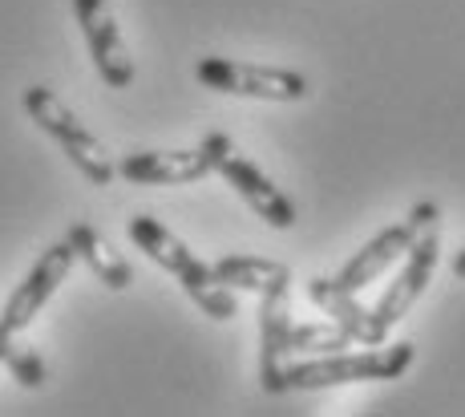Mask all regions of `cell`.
<instances>
[{"instance_id": "cell-11", "label": "cell", "mask_w": 465, "mask_h": 417, "mask_svg": "<svg viewBox=\"0 0 465 417\" xmlns=\"http://www.w3.org/2000/svg\"><path fill=\"white\" fill-rule=\"evenodd\" d=\"M405 252H409V227L405 223H392V227H384L381 235H372L369 243H364L332 280L344 292H364L372 280L381 276V272H389Z\"/></svg>"}, {"instance_id": "cell-9", "label": "cell", "mask_w": 465, "mask_h": 417, "mask_svg": "<svg viewBox=\"0 0 465 417\" xmlns=\"http://www.w3.org/2000/svg\"><path fill=\"white\" fill-rule=\"evenodd\" d=\"M74 16L85 33V45H89V57H94L97 77H102L110 90H130L134 61L126 53V41H122L110 5H105V0H74Z\"/></svg>"}, {"instance_id": "cell-8", "label": "cell", "mask_w": 465, "mask_h": 417, "mask_svg": "<svg viewBox=\"0 0 465 417\" xmlns=\"http://www.w3.org/2000/svg\"><path fill=\"white\" fill-rule=\"evenodd\" d=\"M214 171L223 174V183H227L231 191H235L239 199H243L267 227H275V232H288V227L296 223V207H292V199L272 179H267L263 171H259L252 158L239 154L231 142L219 150V163H214Z\"/></svg>"}, {"instance_id": "cell-1", "label": "cell", "mask_w": 465, "mask_h": 417, "mask_svg": "<svg viewBox=\"0 0 465 417\" xmlns=\"http://www.w3.org/2000/svg\"><path fill=\"white\" fill-rule=\"evenodd\" d=\"M409 227V260L401 268V276L389 283V292L381 296L377 308H369V344H384V336L392 333L405 313L425 296L429 280L437 268V252H441V207L433 199H421L405 219Z\"/></svg>"}, {"instance_id": "cell-15", "label": "cell", "mask_w": 465, "mask_h": 417, "mask_svg": "<svg viewBox=\"0 0 465 417\" xmlns=\"http://www.w3.org/2000/svg\"><path fill=\"white\" fill-rule=\"evenodd\" d=\"M352 344V333L340 328L336 321L328 324H292V352H344Z\"/></svg>"}, {"instance_id": "cell-6", "label": "cell", "mask_w": 465, "mask_h": 417, "mask_svg": "<svg viewBox=\"0 0 465 417\" xmlns=\"http://www.w3.org/2000/svg\"><path fill=\"white\" fill-rule=\"evenodd\" d=\"M227 134H207L194 150H134L118 163V174L138 186H186L214 174Z\"/></svg>"}, {"instance_id": "cell-2", "label": "cell", "mask_w": 465, "mask_h": 417, "mask_svg": "<svg viewBox=\"0 0 465 417\" xmlns=\"http://www.w3.org/2000/svg\"><path fill=\"white\" fill-rule=\"evenodd\" d=\"M130 239L158 263L163 272H170L178 283L186 288V296L211 316V321H231L239 313V300H235V288L214 280L211 263H203L191 247L183 243L174 232H166L154 215H134L130 219Z\"/></svg>"}, {"instance_id": "cell-10", "label": "cell", "mask_w": 465, "mask_h": 417, "mask_svg": "<svg viewBox=\"0 0 465 417\" xmlns=\"http://www.w3.org/2000/svg\"><path fill=\"white\" fill-rule=\"evenodd\" d=\"M292 357V308L283 292H272L259 304V381L267 393H275L283 361Z\"/></svg>"}, {"instance_id": "cell-14", "label": "cell", "mask_w": 465, "mask_h": 417, "mask_svg": "<svg viewBox=\"0 0 465 417\" xmlns=\"http://www.w3.org/2000/svg\"><path fill=\"white\" fill-rule=\"evenodd\" d=\"M308 300L328 316V321L348 328L352 341L369 344V308L356 300V292H344L336 280H308Z\"/></svg>"}, {"instance_id": "cell-18", "label": "cell", "mask_w": 465, "mask_h": 417, "mask_svg": "<svg viewBox=\"0 0 465 417\" xmlns=\"http://www.w3.org/2000/svg\"><path fill=\"white\" fill-rule=\"evenodd\" d=\"M8 341H13V336H5V333H0V352H5V344H8Z\"/></svg>"}, {"instance_id": "cell-5", "label": "cell", "mask_w": 465, "mask_h": 417, "mask_svg": "<svg viewBox=\"0 0 465 417\" xmlns=\"http://www.w3.org/2000/svg\"><path fill=\"white\" fill-rule=\"evenodd\" d=\"M207 90L235 94V97H259V102H303L312 94V82L296 69L280 65H247V61H227V57H203L194 65Z\"/></svg>"}, {"instance_id": "cell-3", "label": "cell", "mask_w": 465, "mask_h": 417, "mask_svg": "<svg viewBox=\"0 0 465 417\" xmlns=\"http://www.w3.org/2000/svg\"><path fill=\"white\" fill-rule=\"evenodd\" d=\"M417 361V349L409 341L384 344L369 352H324V357L308 361H283L275 393H292V389H328V385H352V381H392L405 377V369Z\"/></svg>"}, {"instance_id": "cell-7", "label": "cell", "mask_w": 465, "mask_h": 417, "mask_svg": "<svg viewBox=\"0 0 465 417\" xmlns=\"http://www.w3.org/2000/svg\"><path fill=\"white\" fill-rule=\"evenodd\" d=\"M74 260H77V255H74V243H69V239L45 247V252L37 255V263L25 272V280L16 283L13 296H8L5 313H0V333H5V336H21L25 328L37 321V313L53 300V292L65 283Z\"/></svg>"}, {"instance_id": "cell-16", "label": "cell", "mask_w": 465, "mask_h": 417, "mask_svg": "<svg viewBox=\"0 0 465 417\" xmlns=\"http://www.w3.org/2000/svg\"><path fill=\"white\" fill-rule=\"evenodd\" d=\"M0 365L13 372L16 385H25V389H41L45 385V361H41V352L16 344V336L5 344V352H0Z\"/></svg>"}, {"instance_id": "cell-13", "label": "cell", "mask_w": 465, "mask_h": 417, "mask_svg": "<svg viewBox=\"0 0 465 417\" xmlns=\"http://www.w3.org/2000/svg\"><path fill=\"white\" fill-rule=\"evenodd\" d=\"M65 239L74 243V255H77V260H82L85 268L105 283V288L126 292L130 283H134V268L126 263V255L114 252V247L105 243V239L97 235L89 223H74V227H69V235H65Z\"/></svg>"}, {"instance_id": "cell-12", "label": "cell", "mask_w": 465, "mask_h": 417, "mask_svg": "<svg viewBox=\"0 0 465 417\" xmlns=\"http://www.w3.org/2000/svg\"><path fill=\"white\" fill-rule=\"evenodd\" d=\"M211 272L227 288H243L255 292V296H272V292L288 296L292 288V272L275 260H259V255H223V260L211 263Z\"/></svg>"}, {"instance_id": "cell-17", "label": "cell", "mask_w": 465, "mask_h": 417, "mask_svg": "<svg viewBox=\"0 0 465 417\" xmlns=\"http://www.w3.org/2000/svg\"><path fill=\"white\" fill-rule=\"evenodd\" d=\"M453 276H458V280H465V247H461L458 255H453Z\"/></svg>"}, {"instance_id": "cell-4", "label": "cell", "mask_w": 465, "mask_h": 417, "mask_svg": "<svg viewBox=\"0 0 465 417\" xmlns=\"http://www.w3.org/2000/svg\"><path fill=\"white\" fill-rule=\"evenodd\" d=\"M25 114L37 122V130H45V134L65 150V158L94 186H110L118 179V163L105 154V146L94 138V130H89L49 85H29V90H25Z\"/></svg>"}]
</instances>
